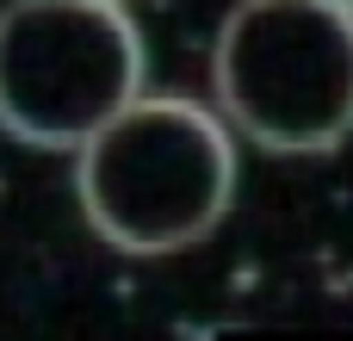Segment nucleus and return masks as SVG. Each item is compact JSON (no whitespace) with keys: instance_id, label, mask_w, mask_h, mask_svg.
Returning <instances> with one entry per match:
<instances>
[{"instance_id":"1","label":"nucleus","mask_w":353,"mask_h":341,"mask_svg":"<svg viewBox=\"0 0 353 341\" xmlns=\"http://www.w3.org/2000/svg\"><path fill=\"white\" fill-rule=\"evenodd\" d=\"M236 124L186 93H137L74 149V199L118 255H180L236 205Z\"/></svg>"},{"instance_id":"2","label":"nucleus","mask_w":353,"mask_h":341,"mask_svg":"<svg viewBox=\"0 0 353 341\" xmlns=\"http://www.w3.org/2000/svg\"><path fill=\"white\" fill-rule=\"evenodd\" d=\"M217 112L273 155H329L353 137V6L236 0L211 50Z\"/></svg>"},{"instance_id":"3","label":"nucleus","mask_w":353,"mask_h":341,"mask_svg":"<svg viewBox=\"0 0 353 341\" xmlns=\"http://www.w3.org/2000/svg\"><path fill=\"white\" fill-rule=\"evenodd\" d=\"M149 75L124 0H12L0 12V130L31 149H81Z\"/></svg>"},{"instance_id":"4","label":"nucleus","mask_w":353,"mask_h":341,"mask_svg":"<svg viewBox=\"0 0 353 341\" xmlns=\"http://www.w3.org/2000/svg\"><path fill=\"white\" fill-rule=\"evenodd\" d=\"M347 6H353V0H347Z\"/></svg>"}]
</instances>
